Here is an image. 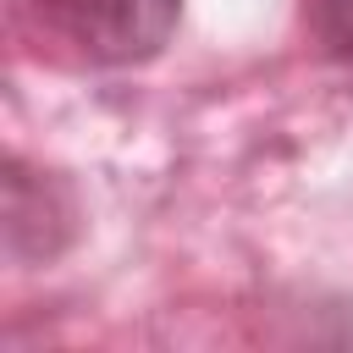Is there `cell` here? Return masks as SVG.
Returning a JSON list of instances; mask_svg holds the SVG:
<instances>
[{
  "label": "cell",
  "instance_id": "obj_1",
  "mask_svg": "<svg viewBox=\"0 0 353 353\" xmlns=\"http://www.w3.org/2000/svg\"><path fill=\"white\" fill-rule=\"evenodd\" d=\"M17 17L88 66H138L176 33L182 0H11Z\"/></svg>",
  "mask_w": 353,
  "mask_h": 353
},
{
  "label": "cell",
  "instance_id": "obj_2",
  "mask_svg": "<svg viewBox=\"0 0 353 353\" xmlns=\"http://www.w3.org/2000/svg\"><path fill=\"white\" fill-rule=\"evenodd\" d=\"M66 204L55 193V182L33 176L22 160L6 165V248L11 259L28 254V232H39V259H50L61 243H66Z\"/></svg>",
  "mask_w": 353,
  "mask_h": 353
},
{
  "label": "cell",
  "instance_id": "obj_3",
  "mask_svg": "<svg viewBox=\"0 0 353 353\" xmlns=\"http://www.w3.org/2000/svg\"><path fill=\"white\" fill-rule=\"evenodd\" d=\"M309 28L331 61L353 66V0H309Z\"/></svg>",
  "mask_w": 353,
  "mask_h": 353
}]
</instances>
